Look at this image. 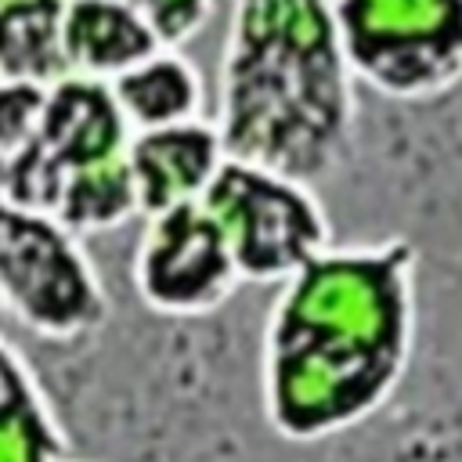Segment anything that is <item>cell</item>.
I'll return each instance as SVG.
<instances>
[{
  "mask_svg": "<svg viewBox=\"0 0 462 462\" xmlns=\"http://www.w3.org/2000/svg\"><path fill=\"white\" fill-rule=\"evenodd\" d=\"M357 87L433 101L462 87V0H328Z\"/></svg>",
  "mask_w": 462,
  "mask_h": 462,
  "instance_id": "3",
  "label": "cell"
},
{
  "mask_svg": "<svg viewBox=\"0 0 462 462\" xmlns=\"http://www.w3.org/2000/svg\"><path fill=\"white\" fill-rule=\"evenodd\" d=\"M0 307L36 339L76 343L105 328L112 300L76 235L0 199Z\"/></svg>",
  "mask_w": 462,
  "mask_h": 462,
  "instance_id": "4",
  "label": "cell"
},
{
  "mask_svg": "<svg viewBox=\"0 0 462 462\" xmlns=\"http://www.w3.org/2000/svg\"><path fill=\"white\" fill-rule=\"evenodd\" d=\"M51 217L79 242L90 235H112L126 227L134 217H141L126 159L119 155L112 162L69 173L54 195Z\"/></svg>",
  "mask_w": 462,
  "mask_h": 462,
  "instance_id": "13",
  "label": "cell"
},
{
  "mask_svg": "<svg viewBox=\"0 0 462 462\" xmlns=\"http://www.w3.org/2000/svg\"><path fill=\"white\" fill-rule=\"evenodd\" d=\"M43 90L47 87H36V83L0 79V159L14 155L18 148H25L36 137Z\"/></svg>",
  "mask_w": 462,
  "mask_h": 462,
  "instance_id": "15",
  "label": "cell"
},
{
  "mask_svg": "<svg viewBox=\"0 0 462 462\" xmlns=\"http://www.w3.org/2000/svg\"><path fill=\"white\" fill-rule=\"evenodd\" d=\"M155 51L152 32L119 0H65L61 54L69 76L112 83Z\"/></svg>",
  "mask_w": 462,
  "mask_h": 462,
  "instance_id": "9",
  "label": "cell"
},
{
  "mask_svg": "<svg viewBox=\"0 0 462 462\" xmlns=\"http://www.w3.org/2000/svg\"><path fill=\"white\" fill-rule=\"evenodd\" d=\"M108 90L130 134L202 119L206 105L202 76L195 61H188L180 51H155L152 58L137 61L130 72L112 79Z\"/></svg>",
  "mask_w": 462,
  "mask_h": 462,
  "instance_id": "11",
  "label": "cell"
},
{
  "mask_svg": "<svg viewBox=\"0 0 462 462\" xmlns=\"http://www.w3.org/2000/svg\"><path fill=\"white\" fill-rule=\"evenodd\" d=\"M65 0H0V79L51 87L65 72Z\"/></svg>",
  "mask_w": 462,
  "mask_h": 462,
  "instance_id": "12",
  "label": "cell"
},
{
  "mask_svg": "<svg viewBox=\"0 0 462 462\" xmlns=\"http://www.w3.org/2000/svg\"><path fill=\"white\" fill-rule=\"evenodd\" d=\"M126 11L141 18L159 51H180L191 43L213 18L217 0H119Z\"/></svg>",
  "mask_w": 462,
  "mask_h": 462,
  "instance_id": "14",
  "label": "cell"
},
{
  "mask_svg": "<svg viewBox=\"0 0 462 462\" xmlns=\"http://www.w3.org/2000/svg\"><path fill=\"white\" fill-rule=\"evenodd\" d=\"M209 123L227 159L307 188L350 166L357 83L328 0H231Z\"/></svg>",
  "mask_w": 462,
  "mask_h": 462,
  "instance_id": "2",
  "label": "cell"
},
{
  "mask_svg": "<svg viewBox=\"0 0 462 462\" xmlns=\"http://www.w3.org/2000/svg\"><path fill=\"white\" fill-rule=\"evenodd\" d=\"M69 433L29 357L0 336V462H65Z\"/></svg>",
  "mask_w": 462,
  "mask_h": 462,
  "instance_id": "10",
  "label": "cell"
},
{
  "mask_svg": "<svg viewBox=\"0 0 462 462\" xmlns=\"http://www.w3.org/2000/svg\"><path fill=\"white\" fill-rule=\"evenodd\" d=\"M415 245L401 235L328 245L278 285L260 332V411L289 444L375 419L415 350Z\"/></svg>",
  "mask_w": 462,
  "mask_h": 462,
  "instance_id": "1",
  "label": "cell"
},
{
  "mask_svg": "<svg viewBox=\"0 0 462 462\" xmlns=\"http://www.w3.org/2000/svg\"><path fill=\"white\" fill-rule=\"evenodd\" d=\"M65 462H83V458H72V455H69V458H65Z\"/></svg>",
  "mask_w": 462,
  "mask_h": 462,
  "instance_id": "16",
  "label": "cell"
},
{
  "mask_svg": "<svg viewBox=\"0 0 462 462\" xmlns=\"http://www.w3.org/2000/svg\"><path fill=\"white\" fill-rule=\"evenodd\" d=\"M130 126L116 108L108 83L61 76L43 90L40 126H36V152L47 170L58 177V188L69 173L112 162L126 152Z\"/></svg>",
  "mask_w": 462,
  "mask_h": 462,
  "instance_id": "7",
  "label": "cell"
},
{
  "mask_svg": "<svg viewBox=\"0 0 462 462\" xmlns=\"http://www.w3.org/2000/svg\"><path fill=\"white\" fill-rule=\"evenodd\" d=\"M123 159L134 180L137 213L155 217L173 206L199 202L227 155L213 123L202 116L191 123L130 134Z\"/></svg>",
  "mask_w": 462,
  "mask_h": 462,
  "instance_id": "8",
  "label": "cell"
},
{
  "mask_svg": "<svg viewBox=\"0 0 462 462\" xmlns=\"http://www.w3.org/2000/svg\"><path fill=\"white\" fill-rule=\"evenodd\" d=\"M130 285L159 318H206L242 285L224 231L202 202L144 217L130 256Z\"/></svg>",
  "mask_w": 462,
  "mask_h": 462,
  "instance_id": "6",
  "label": "cell"
},
{
  "mask_svg": "<svg viewBox=\"0 0 462 462\" xmlns=\"http://www.w3.org/2000/svg\"><path fill=\"white\" fill-rule=\"evenodd\" d=\"M199 202L224 231L242 285H282L332 245L314 188L249 162L224 159Z\"/></svg>",
  "mask_w": 462,
  "mask_h": 462,
  "instance_id": "5",
  "label": "cell"
}]
</instances>
